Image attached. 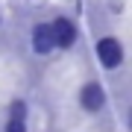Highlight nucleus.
<instances>
[{
	"mask_svg": "<svg viewBox=\"0 0 132 132\" xmlns=\"http://www.w3.org/2000/svg\"><path fill=\"white\" fill-rule=\"evenodd\" d=\"M97 59H100V65L106 68V71H114V68L123 62V47H120V41L118 38H100L97 41Z\"/></svg>",
	"mask_w": 132,
	"mask_h": 132,
	"instance_id": "1",
	"label": "nucleus"
},
{
	"mask_svg": "<svg viewBox=\"0 0 132 132\" xmlns=\"http://www.w3.org/2000/svg\"><path fill=\"white\" fill-rule=\"evenodd\" d=\"M79 103L85 112H100V109L106 106V91H103V85L100 82H88V85H82V91H79Z\"/></svg>",
	"mask_w": 132,
	"mask_h": 132,
	"instance_id": "2",
	"label": "nucleus"
},
{
	"mask_svg": "<svg viewBox=\"0 0 132 132\" xmlns=\"http://www.w3.org/2000/svg\"><path fill=\"white\" fill-rule=\"evenodd\" d=\"M50 32H53V41H56V47H71L76 41V29L68 18H56L50 24Z\"/></svg>",
	"mask_w": 132,
	"mask_h": 132,
	"instance_id": "3",
	"label": "nucleus"
},
{
	"mask_svg": "<svg viewBox=\"0 0 132 132\" xmlns=\"http://www.w3.org/2000/svg\"><path fill=\"white\" fill-rule=\"evenodd\" d=\"M53 47H56V41H53L50 24H35V29H32V50L35 53H50Z\"/></svg>",
	"mask_w": 132,
	"mask_h": 132,
	"instance_id": "4",
	"label": "nucleus"
},
{
	"mask_svg": "<svg viewBox=\"0 0 132 132\" xmlns=\"http://www.w3.org/2000/svg\"><path fill=\"white\" fill-rule=\"evenodd\" d=\"M9 112H12V120H24V114H27V103H24V100H15V103L9 106Z\"/></svg>",
	"mask_w": 132,
	"mask_h": 132,
	"instance_id": "5",
	"label": "nucleus"
},
{
	"mask_svg": "<svg viewBox=\"0 0 132 132\" xmlns=\"http://www.w3.org/2000/svg\"><path fill=\"white\" fill-rule=\"evenodd\" d=\"M6 132H27V126H24V120H9Z\"/></svg>",
	"mask_w": 132,
	"mask_h": 132,
	"instance_id": "6",
	"label": "nucleus"
}]
</instances>
